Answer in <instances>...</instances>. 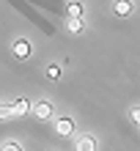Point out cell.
Here are the masks:
<instances>
[{"instance_id":"1","label":"cell","mask_w":140,"mask_h":151,"mask_svg":"<svg viewBox=\"0 0 140 151\" xmlns=\"http://www.w3.org/2000/svg\"><path fill=\"white\" fill-rule=\"evenodd\" d=\"M30 113H33L36 121H50V118H55V104L47 102V99H41V102H36L30 107Z\"/></svg>"},{"instance_id":"2","label":"cell","mask_w":140,"mask_h":151,"mask_svg":"<svg viewBox=\"0 0 140 151\" xmlns=\"http://www.w3.org/2000/svg\"><path fill=\"white\" fill-rule=\"evenodd\" d=\"M8 107H11V118H22V115L30 113V102L25 99V96H17V99L8 104Z\"/></svg>"},{"instance_id":"3","label":"cell","mask_w":140,"mask_h":151,"mask_svg":"<svg viewBox=\"0 0 140 151\" xmlns=\"http://www.w3.org/2000/svg\"><path fill=\"white\" fill-rule=\"evenodd\" d=\"M11 52H14V58L25 60V58H30L33 47H30V41H28V39H17V41H14V47H11Z\"/></svg>"},{"instance_id":"4","label":"cell","mask_w":140,"mask_h":151,"mask_svg":"<svg viewBox=\"0 0 140 151\" xmlns=\"http://www.w3.org/2000/svg\"><path fill=\"white\" fill-rule=\"evenodd\" d=\"M55 135L60 137L74 135V118H55Z\"/></svg>"},{"instance_id":"5","label":"cell","mask_w":140,"mask_h":151,"mask_svg":"<svg viewBox=\"0 0 140 151\" xmlns=\"http://www.w3.org/2000/svg\"><path fill=\"white\" fill-rule=\"evenodd\" d=\"M74 151H96V137L93 135H80L74 140Z\"/></svg>"},{"instance_id":"6","label":"cell","mask_w":140,"mask_h":151,"mask_svg":"<svg viewBox=\"0 0 140 151\" xmlns=\"http://www.w3.org/2000/svg\"><path fill=\"white\" fill-rule=\"evenodd\" d=\"M113 11H116L118 17H132L135 3H132V0H116V3H113Z\"/></svg>"},{"instance_id":"7","label":"cell","mask_w":140,"mask_h":151,"mask_svg":"<svg viewBox=\"0 0 140 151\" xmlns=\"http://www.w3.org/2000/svg\"><path fill=\"white\" fill-rule=\"evenodd\" d=\"M69 19H83V3H69Z\"/></svg>"},{"instance_id":"8","label":"cell","mask_w":140,"mask_h":151,"mask_svg":"<svg viewBox=\"0 0 140 151\" xmlns=\"http://www.w3.org/2000/svg\"><path fill=\"white\" fill-rule=\"evenodd\" d=\"M66 28H69V33H74V36H80V33L85 30V28H83V19H69Z\"/></svg>"},{"instance_id":"9","label":"cell","mask_w":140,"mask_h":151,"mask_svg":"<svg viewBox=\"0 0 140 151\" xmlns=\"http://www.w3.org/2000/svg\"><path fill=\"white\" fill-rule=\"evenodd\" d=\"M0 151H22V146L17 143V140H8V143H3V148Z\"/></svg>"},{"instance_id":"10","label":"cell","mask_w":140,"mask_h":151,"mask_svg":"<svg viewBox=\"0 0 140 151\" xmlns=\"http://www.w3.org/2000/svg\"><path fill=\"white\" fill-rule=\"evenodd\" d=\"M47 77H50V80H58V77H60V69H58L55 63H52V66H47Z\"/></svg>"},{"instance_id":"11","label":"cell","mask_w":140,"mask_h":151,"mask_svg":"<svg viewBox=\"0 0 140 151\" xmlns=\"http://www.w3.org/2000/svg\"><path fill=\"white\" fill-rule=\"evenodd\" d=\"M11 118V107L8 104H0V121H8Z\"/></svg>"},{"instance_id":"12","label":"cell","mask_w":140,"mask_h":151,"mask_svg":"<svg viewBox=\"0 0 140 151\" xmlns=\"http://www.w3.org/2000/svg\"><path fill=\"white\" fill-rule=\"evenodd\" d=\"M129 115H132V121L140 127V107H132V113H129Z\"/></svg>"}]
</instances>
